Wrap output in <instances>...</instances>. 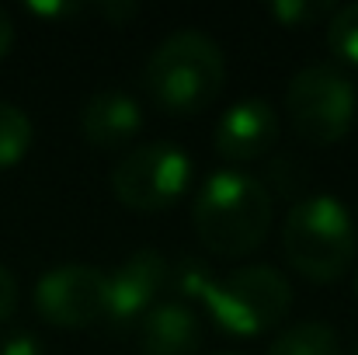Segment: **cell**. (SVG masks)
<instances>
[{
	"mask_svg": "<svg viewBox=\"0 0 358 355\" xmlns=\"http://www.w3.org/2000/svg\"><path fill=\"white\" fill-rule=\"evenodd\" d=\"M14 307H17V279L7 265H0V324L14 314Z\"/></svg>",
	"mask_w": 358,
	"mask_h": 355,
	"instance_id": "ac0fdd59",
	"label": "cell"
},
{
	"mask_svg": "<svg viewBox=\"0 0 358 355\" xmlns=\"http://www.w3.org/2000/svg\"><path fill=\"white\" fill-rule=\"evenodd\" d=\"M268 14L275 21H282L285 28H303V25L324 18V14H334V7L331 4H317V0H278V4L268 7Z\"/></svg>",
	"mask_w": 358,
	"mask_h": 355,
	"instance_id": "9a60e30c",
	"label": "cell"
},
{
	"mask_svg": "<svg viewBox=\"0 0 358 355\" xmlns=\"http://www.w3.org/2000/svg\"><path fill=\"white\" fill-rule=\"evenodd\" d=\"M352 355H358V342H355V352H352Z\"/></svg>",
	"mask_w": 358,
	"mask_h": 355,
	"instance_id": "cb8c5ba5",
	"label": "cell"
},
{
	"mask_svg": "<svg viewBox=\"0 0 358 355\" xmlns=\"http://www.w3.org/2000/svg\"><path fill=\"white\" fill-rule=\"evenodd\" d=\"M0 355H45V345L31 331H14L0 342Z\"/></svg>",
	"mask_w": 358,
	"mask_h": 355,
	"instance_id": "e0dca14e",
	"label": "cell"
},
{
	"mask_svg": "<svg viewBox=\"0 0 358 355\" xmlns=\"http://www.w3.org/2000/svg\"><path fill=\"white\" fill-rule=\"evenodd\" d=\"M268 178H271V188L278 195H299V188L306 185V171L303 164L289 160V157H278L271 167H268Z\"/></svg>",
	"mask_w": 358,
	"mask_h": 355,
	"instance_id": "2e32d148",
	"label": "cell"
},
{
	"mask_svg": "<svg viewBox=\"0 0 358 355\" xmlns=\"http://www.w3.org/2000/svg\"><path fill=\"white\" fill-rule=\"evenodd\" d=\"M285 112L299 139L313 146H331L341 143L358 112L355 84L331 63H313L292 74L289 91H285Z\"/></svg>",
	"mask_w": 358,
	"mask_h": 355,
	"instance_id": "5b68a950",
	"label": "cell"
},
{
	"mask_svg": "<svg viewBox=\"0 0 358 355\" xmlns=\"http://www.w3.org/2000/svg\"><path fill=\"white\" fill-rule=\"evenodd\" d=\"M192 157L174 143H143L132 146L112 167V192L125 209L160 213L185 199L192 185Z\"/></svg>",
	"mask_w": 358,
	"mask_h": 355,
	"instance_id": "8992f818",
	"label": "cell"
},
{
	"mask_svg": "<svg viewBox=\"0 0 358 355\" xmlns=\"http://www.w3.org/2000/svg\"><path fill=\"white\" fill-rule=\"evenodd\" d=\"M10 46H14V21H10V14L0 7V60L10 53Z\"/></svg>",
	"mask_w": 358,
	"mask_h": 355,
	"instance_id": "d6986e66",
	"label": "cell"
},
{
	"mask_svg": "<svg viewBox=\"0 0 358 355\" xmlns=\"http://www.w3.org/2000/svg\"><path fill=\"white\" fill-rule=\"evenodd\" d=\"M192 220L199 240L213 254L240 258L264 244L275 220V199L254 174L227 167L206 178L202 192L195 195Z\"/></svg>",
	"mask_w": 358,
	"mask_h": 355,
	"instance_id": "7a4b0ae2",
	"label": "cell"
},
{
	"mask_svg": "<svg viewBox=\"0 0 358 355\" xmlns=\"http://www.w3.org/2000/svg\"><path fill=\"white\" fill-rule=\"evenodd\" d=\"M282 251L306 282H338L358 251V230L348 206L327 192H313L292 202L282 223Z\"/></svg>",
	"mask_w": 358,
	"mask_h": 355,
	"instance_id": "277c9868",
	"label": "cell"
},
{
	"mask_svg": "<svg viewBox=\"0 0 358 355\" xmlns=\"http://www.w3.org/2000/svg\"><path fill=\"white\" fill-rule=\"evenodd\" d=\"M202 321L185 303H157L139 324L143 355H199Z\"/></svg>",
	"mask_w": 358,
	"mask_h": 355,
	"instance_id": "8fae6325",
	"label": "cell"
},
{
	"mask_svg": "<svg viewBox=\"0 0 358 355\" xmlns=\"http://www.w3.org/2000/svg\"><path fill=\"white\" fill-rule=\"evenodd\" d=\"M105 293H108V317L112 321H132L146 317L157 307L160 289L167 286V261L153 247L132 251L119 268L105 272Z\"/></svg>",
	"mask_w": 358,
	"mask_h": 355,
	"instance_id": "9c48e42d",
	"label": "cell"
},
{
	"mask_svg": "<svg viewBox=\"0 0 358 355\" xmlns=\"http://www.w3.org/2000/svg\"><path fill=\"white\" fill-rule=\"evenodd\" d=\"M108 21H125V18H136V4H105V7H98Z\"/></svg>",
	"mask_w": 358,
	"mask_h": 355,
	"instance_id": "ffe728a7",
	"label": "cell"
},
{
	"mask_svg": "<svg viewBox=\"0 0 358 355\" xmlns=\"http://www.w3.org/2000/svg\"><path fill=\"white\" fill-rule=\"evenodd\" d=\"M355 296H358V272H355Z\"/></svg>",
	"mask_w": 358,
	"mask_h": 355,
	"instance_id": "7402d4cb",
	"label": "cell"
},
{
	"mask_svg": "<svg viewBox=\"0 0 358 355\" xmlns=\"http://www.w3.org/2000/svg\"><path fill=\"white\" fill-rule=\"evenodd\" d=\"M327 49L345 63L358 70V0L334 7L331 21H327Z\"/></svg>",
	"mask_w": 358,
	"mask_h": 355,
	"instance_id": "5bb4252c",
	"label": "cell"
},
{
	"mask_svg": "<svg viewBox=\"0 0 358 355\" xmlns=\"http://www.w3.org/2000/svg\"><path fill=\"white\" fill-rule=\"evenodd\" d=\"M178 279V289L195 296L227 338H261L275 331L292 307V286L271 265H243L227 275L185 265Z\"/></svg>",
	"mask_w": 358,
	"mask_h": 355,
	"instance_id": "6da1fadb",
	"label": "cell"
},
{
	"mask_svg": "<svg viewBox=\"0 0 358 355\" xmlns=\"http://www.w3.org/2000/svg\"><path fill=\"white\" fill-rule=\"evenodd\" d=\"M216 355H240V352H216Z\"/></svg>",
	"mask_w": 358,
	"mask_h": 355,
	"instance_id": "603a6c76",
	"label": "cell"
},
{
	"mask_svg": "<svg viewBox=\"0 0 358 355\" xmlns=\"http://www.w3.org/2000/svg\"><path fill=\"white\" fill-rule=\"evenodd\" d=\"M268 355H345V349H341L338 331H334L331 324L303 321V324L285 328V331L268 345Z\"/></svg>",
	"mask_w": 358,
	"mask_h": 355,
	"instance_id": "7c38bea8",
	"label": "cell"
},
{
	"mask_svg": "<svg viewBox=\"0 0 358 355\" xmlns=\"http://www.w3.org/2000/svg\"><path fill=\"white\" fill-rule=\"evenodd\" d=\"M227 84V56L216 39L195 28L167 35L146 60V91L167 116L206 112Z\"/></svg>",
	"mask_w": 358,
	"mask_h": 355,
	"instance_id": "3957f363",
	"label": "cell"
},
{
	"mask_svg": "<svg viewBox=\"0 0 358 355\" xmlns=\"http://www.w3.org/2000/svg\"><path fill=\"white\" fill-rule=\"evenodd\" d=\"M31 139H35L31 118L17 105L0 102V171H10L14 164H21L24 153L31 150Z\"/></svg>",
	"mask_w": 358,
	"mask_h": 355,
	"instance_id": "4fadbf2b",
	"label": "cell"
},
{
	"mask_svg": "<svg viewBox=\"0 0 358 355\" xmlns=\"http://www.w3.org/2000/svg\"><path fill=\"white\" fill-rule=\"evenodd\" d=\"M105 272L94 265H59L35 282V314L52 328H91L108 317Z\"/></svg>",
	"mask_w": 358,
	"mask_h": 355,
	"instance_id": "52a82bcc",
	"label": "cell"
},
{
	"mask_svg": "<svg viewBox=\"0 0 358 355\" xmlns=\"http://www.w3.org/2000/svg\"><path fill=\"white\" fill-rule=\"evenodd\" d=\"M275 139H278V112L264 98H243L230 105L213 129V150L230 164L268 157Z\"/></svg>",
	"mask_w": 358,
	"mask_h": 355,
	"instance_id": "ba28073f",
	"label": "cell"
},
{
	"mask_svg": "<svg viewBox=\"0 0 358 355\" xmlns=\"http://www.w3.org/2000/svg\"><path fill=\"white\" fill-rule=\"evenodd\" d=\"M143 129V109L125 91H98L84 112H80V132L98 150H115L136 139Z\"/></svg>",
	"mask_w": 358,
	"mask_h": 355,
	"instance_id": "30bf717a",
	"label": "cell"
},
{
	"mask_svg": "<svg viewBox=\"0 0 358 355\" xmlns=\"http://www.w3.org/2000/svg\"><path fill=\"white\" fill-rule=\"evenodd\" d=\"M35 14H45V18H59V14H73L77 4H31Z\"/></svg>",
	"mask_w": 358,
	"mask_h": 355,
	"instance_id": "44dd1931",
	"label": "cell"
}]
</instances>
